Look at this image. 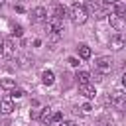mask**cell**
I'll use <instances>...</instances> for the list:
<instances>
[{"instance_id": "cell-1", "label": "cell", "mask_w": 126, "mask_h": 126, "mask_svg": "<svg viewBox=\"0 0 126 126\" xmlns=\"http://www.w3.org/2000/svg\"><path fill=\"white\" fill-rule=\"evenodd\" d=\"M69 18H71V22H73V24L81 26V24H85V22H87L89 14H87L85 6H81V4H73V6H71V10H69Z\"/></svg>"}, {"instance_id": "cell-2", "label": "cell", "mask_w": 126, "mask_h": 126, "mask_svg": "<svg viewBox=\"0 0 126 126\" xmlns=\"http://www.w3.org/2000/svg\"><path fill=\"white\" fill-rule=\"evenodd\" d=\"M110 106L118 108V110H126V94L122 91H112L108 94V100H106Z\"/></svg>"}, {"instance_id": "cell-3", "label": "cell", "mask_w": 126, "mask_h": 126, "mask_svg": "<svg viewBox=\"0 0 126 126\" xmlns=\"http://www.w3.org/2000/svg\"><path fill=\"white\" fill-rule=\"evenodd\" d=\"M45 32L47 33H61L63 32V20L57 16H47L45 20Z\"/></svg>"}, {"instance_id": "cell-4", "label": "cell", "mask_w": 126, "mask_h": 126, "mask_svg": "<svg viewBox=\"0 0 126 126\" xmlns=\"http://www.w3.org/2000/svg\"><path fill=\"white\" fill-rule=\"evenodd\" d=\"M112 63H114V61H112L108 55H100V57H96V59H94V69L106 75V73H110V71H112Z\"/></svg>"}, {"instance_id": "cell-5", "label": "cell", "mask_w": 126, "mask_h": 126, "mask_svg": "<svg viewBox=\"0 0 126 126\" xmlns=\"http://www.w3.org/2000/svg\"><path fill=\"white\" fill-rule=\"evenodd\" d=\"M124 43H126V39H124L122 33H114V35L108 39V47H110L112 51H120V49L124 47Z\"/></svg>"}, {"instance_id": "cell-6", "label": "cell", "mask_w": 126, "mask_h": 126, "mask_svg": "<svg viewBox=\"0 0 126 126\" xmlns=\"http://www.w3.org/2000/svg\"><path fill=\"white\" fill-rule=\"evenodd\" d=\"M85 10H87V14H89V16H96V14H100V12H102V6H100V2H98V0H87Z\"/></svg>"}, {"instance_id": "cell-7", "label": "cell", "mask_w": 126, "mask_h": 126, "mask_svg": "<svg viewBox=\"0 0 126 126\" xmlns=\"http://www.w3.org/2000/svg\"><path fill=\"white\" fill-rule=\"evenodd\" d=\"M79 93L85 96V98H94L96 96V89H94V85H91V83H85V85H79Z\"/></svg>"}, {"instance_id": "cell-8", "label": "cell", "mask_w": 126, "mask_h": 126, "mask_svg": "<svg viewBox=\"0 0 126 126\" xmlns=\"http://www.w3.org/2000/svg\"><path fill=\"white\" fill-rule=\"evenodd\" d=\"M47 16H49V14H47V10H45L43 6H35V8L32 10V20H33V22H45Z\"/></svg>"}, {"instance_id": "cell-9", "label": "cell", "mask_w": 126, "mask_h": 126, "mask_svg": "<svg viewBox=\"0 0 126 126\" xmlns=\"http://www.w3.org/2000/svg\"><path fill=\"white\" fill-rule=\"evenodd\" d=\"M108 22H110V26H112L116 32H120V30L124 28V16H118V14H114V12H110Z\"/></svg>"}, {"instance_id": "cell-10", "label": "cell", "mask_w": 126, "mask_h": 126, "mask_svg": "<svg viewBox=\"0 0 126 126\" xmlns=\"http://www.w3.org/2000/svg\"><path fill=\"white\" fill-rule=\"evenodd\" d=\"M12 110H14V98H12V96L0 98V112H2V114H10Z\"/></svg>"}, {"instance_id": "cell-11", "label": "cell", "mask_w": 126, "mask_h": 126, "mask_svg": "<svg viewBox=\"0 0 126 126\" xmlns=\"http://www.w3.org/2000/svg\"><path fill=\"white\" fill-rule=\"evenodd\" d=\"M39 120H41L43 126H49V124L53 122V110H51L49 106H43V108H41V114H39Z\"/></svg>"}, {"instance_id": "cell-12", "label": "cell", "mask_w": 126, "mask_h": 126, "mask_svg": "<svg viewBox=\"0 0 126 126\" xmlns=\"http://www.w3.org/2000/svg\"><path fill=\"white\" fill-rule=\"evenodd\" d=\"M16 53V45L12 39H4V45H2V55L4 57H12Z\"/></svg>"}, {"instance_id": "cell-13", "label": "cell", "mask_w": 126, "mask_h": 126, "mask_svg": "<svg viewBox=\"0 0 126 126\" xmlns=\"http://www.w3.org/2000/svg\"><path fill=\"white\" fill-rule=\"evenodd\" d=\"M77 51H79V57H81V59H91V55H93V51H91V47H89L87 43H81V45L77 47Z\"/></svg>"}, {"instance_id": "cell-14", "label": "cell", "mask_w": 126, "mask_h": 126, "mask_svg": "<svg viewBox=\"0 0 126 126\" xmlns=\"http://www.w3.org/2000/svg\"><path fill=\"white\" fill-rule=\"evenodd\" d=\"M41 83H43V85H47V87H49V85H53V83H55V75H53V71L45 69V71L41 73Z\"/></svg>"}, {"instance_id": "cell-15", "label": "cell", "mask_w": 126, "mask_h": 126, "mask_svg": "<svg viewBox=\"0 0 126 126\" xmlns=\"http://www.w3.org/2000/svg\"><path fill=\"white\" fill-rule=\"evenodd\" d=\"M110 6H112V12H114V14H118V16H124V18H126V4H124V2H120V0H118V2L110 4Z\"/></svg>"}, {"instance_id": "cell-16", "label": "cell", "mask_w": 126, "mask_h": 126, "mask_svg": "<svg viewBox=\"0 0 126 126\" xmlns=\"http://www.w3.org/2000/svg\"><path fill=\"white\" fill-rule=\"evenodd\" d=\"M75 79L79 81V85H85V83H89V81H91V73H89V71H77Z\"/></svg>"}, {"instance_id": "cell-17", "label": "cell", "mask_w": 126, "mask_h": 126, "mask_svg": "<svg viewBox=\"0 0 126 126\" xmlns=\"http://www.w3.org/2000/svg\"><path fill=\"white\" fill-rule=\"evenodd\" d=\"M0 89H6V91L16 89V79H2L0 81Z\"/></svg>"}, {"instance_id": "cell-18", "label": "cell", "mask_w": 126, "mask_h": 126, "mask_svg": "<svg viewBox=\"0 0 126 126\" xmlns=\"http://www.w3.org/2000/svg\"><path fill=\"white\" fill-rule=\"evenodd\" d=\"M67 14H69V12H67L61 4H55V6H53V16H57V18H61V20H63Z\"/></svg>"}, {"instance_id": "cell-19", "label": "cell", "mask_w": 126, "mask_h": 126, "mask_svg": "<svg viewBox=\"0 0 126 126\" xmlns=\"http://www.w3.org/2000/svg\"><path fill=\"white\" fill-rule=\"evenodd\" d=\"M75 110H77V112H81V114H91V112H93V106H91V102H85V104L77 106Z\"/></svg>"}, {"instance_id": "cell-20", "label": "cell", "mask_w": 126, "mask_h": 126, "mask_svg": "<svg viewBox=\"0 0 126 126\" xmlns=\"http://www.w3.org/2000/svg\"><path fill=\"white\" fill-rule=\"evenodd\" d=\"M102 77H104V73H100V71H96V69H94V73H91V79H93L94 83H100Z\"/></svg>"}, {"instance_id": "cell-21", "label": "cell", "mask_w": 126, "mask_h": 126, "mask_svg": "<svg viewBox=\"0 0 126 126\" xmlns=\"http://www.w3.org/2000/svg\"><path fill=\"white\" fill-rule=\"evenodd\" d=\"M10 96H12V98H22V96H24V91L16 87V89H12V91H10Z\"/></svg>"}, {"instance_id": "cell-22", "label": "cell", "mask_w": 126, "mask_h": 126, "mask_svg": "<svg viewBox=\"0 0 126 126\" xmlns=\"http://www.w3.org/2000/svg\"><path fill=\"white\" fill-rule=\"evenodd\" d=\"M12 35H14V37H22V35H24V28H22V26H14Z\"/></svg>"}, {"instance_id": "cell-23", "label": "cell", "mask_w": 126, "mask_h": 126, "mask_svg": "<svg viewBox=\"0 0 126 126\" xmlns=\"http://www.w3.org/2000/svg\"><path fill=\"white\" fill-rule=\"evenodd\" d=\"M18 61H20V67H24V69H28V67L32 65V61H30L28 57H18Z\"/></svg>"}, {"instance_id": "cell-24", "label": "cell", "mask_w": 126, "mask_h": 126, "mask_svg": "<svg viewBox=\"0 0 126 126\" xmlns=\"http://www.w3.org/2000/svg\"><path fill=\"white\" fill-rule=\"evenodd\" d=\"M59 126H77V122H73V120H61Z\"/></svg>"}, {"instance_id": "cell-25", "label": "cell", "mask_w": 126, "mask_h": 126, "mask_svg": "<svg viewBox=\"0 0 126 126\" xmlns=\"http://www.w3.org/2000/svg\"><path fill=\"white\" fill-rule=\"evenodd\" d=\"M69 65L71 67H79V59L77 57H69Z\"/></svg>"}, {"instance_id": "cell-26", "label": "cell", "mask_w": 126, "mask_h": 126, "mask_svg": "<svg viewBox=\"0 0 126 126\" xmlns=\"http://www.w3.org/2000/svg\"><path fill=\"white\" fill-rule=\"evenodd\" d=\"M61 120H63L61 112H53V122H61Z\"/></svg>"}, {"instance_id": "cell-27", "label": "cell", "mask_w": 126, "mask_h": 126, "mask_svg": "<svg viewBox=\"0 0 126 126\" xmlns=\"http://www.w3.org/2000/svg\"><path fill=\"white\" fill-rule=\"evenodd\" d=\"M122 85H124V89H126V73L122 75Z\"/></svg>"}, {"instance_id": "cell-28", "label": "cell", "mask_w": 126, "mask_h": 126, "mask_svg": "<svg viewBox=\"0 0 126 126\" xmlns=\"http://www.w3.org/2000/svg\"><path fill=\"white\" fill-rule=\"evenodd\" d=\"M2 45H4V39L0 37V55H2Z\"/></svg>"}, {"instance_id": "cell-29", "label": "cell", "mask_w": 126, "mask_h": 126, "mask_svg": "<svg viewBox=\"0 0 126 126\" xmlns=\"http://www.w3.org/2000/svg\"><path fill=\"white\" fill-rule=\"evenodd\" d=\"M106 4H114V2H118V0H104Z\"/></svg>"}, {"instance_id": "cell-30", "label": "cell", "mask_w": 126, "mask_h": 126, "mask_svg": "<svg viewBox=\"0 0 126 126\" xmlns=\"http://www.w3.org/2000/svg\"><path fill=\"white\" fill-rule=\"evenodd\" d=\"M4 2H6V0H0V6H2V4H4Z\"/></svg>"}]
</instances>
